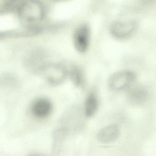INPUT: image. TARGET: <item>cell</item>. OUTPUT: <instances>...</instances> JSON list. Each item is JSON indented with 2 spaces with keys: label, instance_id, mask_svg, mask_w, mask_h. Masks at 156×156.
<instances>
[{
  "label": "cell",
  "instance_id": "obj_1",
  "mask_svg": "<svg viewBox=\"0 0 156 156\" xmlns=\"http://www.w3.org/2000/svg\"><path fill=\"white\" fill-rule=\"evenodd\" d=\"M17 12L20 22L25 27L41 25L46 15L44 4L36 0L22 1Z\"/></svg>",
  "mask_w": 156,
  "mask_h": 156
},
{
  "label": "cell",
  "instance_id": "obj_2",
  "mask_svg": "<svg viewBox=\"0 0 156 156\" xmlns=\"http://www.w3.org/2000/svg\"><path fill=\"white\" fill-rule=\"evenodd\" d=\"M47 55L44 49L39 48L28 51L23 59V65L26 69L30 73L41 74L43 69L47 64Z\"/></svg>",
  "mask_w": 156,
  "mask_h": 156
},
{
  "label": "cell",
  "instance_id": "obj_3",
  "mask_svg": "<svg viewBox=\"0 0 156 156\" xmlns=\"http://www.w3.org/2000/svg\"><path fill=\"white\" fill-rule=\"evenodd\" d=\"M41 75L49 85L57 86L64 83L68 77V71L59 63H47L43 69Z\"/></svg>",
  "mask_w": 156,
  "mask_h": 156
},
{
  "label": "cell",
  "instance_id": "obj_4",
  "mask_svg": "<svg viewBox=\"0 0 156 156\" xmlns=\"http://www.w3.org/2000/svg\"><path fill=\"white\" fill-rule=\"evenodd\" d=\"M136 79L135 74L132 71L124 70L117 71L112 74L108 79V87L114 91L128 90L133 86Z\"/></svg>",
  "mask_w": 156,
  "mask_h": 156
},
{
  "label": "cell",
  "instance_id": "obj_5",
  "mask_svg": "<svg viewBox=\"0 0 156 156\" xmlns=\"http://www.w3.org/2000/svg\"><path fill=\"white\" fill-rule=\"evenodd\" d=\"M137 26V23L133 20H119L111 24L109 31L113 37L123 40L132 36L135 32Z\"/></svg>",
  "mask_w": 156,
  "mask_h": 156
},
{
  "label": "cell",
  "instance_id": "obj_6",
  "mask_svg": "<svg viewBox=\"0 0 156 156\" xmlns=\"http://www.w3.org/2000/svg\"><path fill=\"white\" fill-rule=\"evenodd\" d=\"M90 40V29L87 24H82L77 27L74 31L73 42L74 47L81 54L88 50Z\"/></svg>",
  "mask_w": 156,
  "mask_h": 156
},
{
  "label": "cell",
  "instance_id": "obj_7",
  "mask_svg": "<svg viewBox=\"0 0 156 156\" xmlns=\"http://www.w3.org/2000/svg\"><path fill=\"white\" fill-rule=\"evenodd\" d=\"M44 30V27L41 24L32 27H24L22 29L0 31V40L35 36L42 34Z\"/></svg>",
  "mask_w": 156,
  "mask_h": 156
},
{
  "label": "cell",
  "instance_id": "obj_8",
  "mask_svg": "<svg viewBox=\"0 0 156 156\" xmlns=\"http://www.w3.org/2000/svg\"><path fill=\"white\" fill-rule=\"evenodd\" d=\"M127 90V100L133 105H142L149 99V91L144 86L133 85Z\"/></svg>",
  "mask_w": 156,
  "mask_h": 156
},
{
  "label": "cell",
  "instance_id": "obj_9",
  "mask_svg": "<svg viewBox=\"0 0 156 156\" xmlns=\"http://www.w3.org/2000/svg\"><path fill=\"white\" fill-rule=\"evenodd\" d=\"M53 110L52 103L46 98H39L35 100L31 107L33 115L39 119H43L50 115Z\"/></svg>",
  "mask_w": 156,
  "mask_h": 156
},
{
  "label": "cell",
  "instance_id": "obj_10",
  "mask_svg": "<svg viewBox=\"0 0 156 156\" xmlns=\"http://www.w3.org/2000/svg\"><path fill=\"white\" fill-rule=\"evenodd\" d=\"M120 135L119 127L116 125H111L101 129L97 134V138L102 143L109 144L116 141Z\"/></svg>",
  "mask_w": 156,
  "mask_h": 156
},
{
  "label": "cell",
  "instance_id": "obj_11",
  "mask_svg": "<svg viewBox=\"0 0 156 156\" xmlns=\"http://www.w3.org/2000/svg\"><path fill=\"white\" fill-rule=\"evenodd\" d=\"M20 81L18 76L11 72H3L0 74V88L3 89L12 90L20 86Z\"/></svg>",
  "mask_w": 156,
  "mask_h": 156
},
{
  "label": "cell",
  "instance_id": "obj_12",
  "mask_svg": "<svg viewBox=\"0 0 156 156\" xmlns=\"http://www.w3.org/2000/svg\"><path fill=\"white\" fill-rule=\"evenodd\" d=\"M99 105L98 97L95 92H90L87 95L84 103V113L87 117L93 116L97 111Z\"/></svg>",
  "mask_w": 156,
  "mask_h": 156
},
{
  "label": "cell",
  "instance_id": "obj_13",
  "mask_svg": "<svg viewBox=\"0 0 156 156\" xmlns=\"http://www.w3.org/2000/svg\"><path fill=\"white\" fill-rule=\"evenodd\" d=\"M68 77L73 84L78 88H82L85 84V76L81 68L77 65L72 66L68 71Z\"/></svg>",
  "mask_w": 156,
  "mask_h": 156
},
{
  "label": "cell",
  "instance_id": "obj_14",
  "mask_svg": "<svg viewBox=\"0 0 156 156\" xmlns=\"http://www.w3.org/2000/svg\"><path fill=\"white\" fill-rule=\"evenodd\" d=\"M22 1L0 0V15L5 14L18 10Z\"/></svg>",
  "mask_w": 156,
  "mask_h": 156
},
{
  "label": "cell",
  "instance_id": "obj_15",
  "mask_svg": "<svg viewBox=\"0 0 156 156\" xmlns=\"http://www.w3.org/2000/svg\"><path fill=\"white\" fill-rule=\"evenodd\" d=\"M66 129H60L57 130L54 135V151L58 152L62 145L63 140L66 135Z\"/></svg>",
  "mask_w": 156,
  "mask_h": 156
},
{
  "label": "cell",
  "instance_id": "obj_16",
  "mask_svg": "<svg viewBox=\"0 0 156 156\" xmlns=\"http://www.w3.org/2000/svg\"><path fill=\"white\" fill-rule=\"evenodd\" d=\"M29 156H44L42 155L39 154H32Z\"/></svg>",
  "mask_w": 156,
  "mask_h": 156
}]
</instances>
